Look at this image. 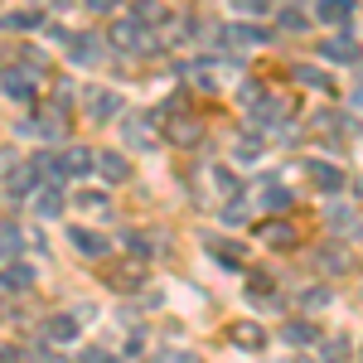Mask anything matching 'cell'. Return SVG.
Masks as SVG:
<instances>
[{"mask_svg": "<svg viewBox=\"0 0 363 363\" xmlns=\"http://www.w3.org/2000/svg\"><path fill=\"white\" fill-rule=\"evenodd\" d=\"M73 247L83 252V257H107L112 242L102 238V233H87V228H73Z\"/></svg>", "mask_w": 363, "mask_h": 363, "instance_id": "9c48e42d", "label": "cell"}, {"mask_svg": "<svg viewBox=\"0 0 363 363\" xmlns=\"http://www.w3.org/2000/svg\"><path fill=\"white\" fill-rule=\"evenodd\" d=\"M136 15H140V20H160V15H165V10H160V5H155V0H140V5H136Z\"/></svg>", "mask_w": 363, "mask_h": 363, "instance_id": "4dcf8cb0", "label": "cell"}, {"mask_svg": "<svg viewBox=\"0 0 363 363\" xmlns=\"http://www.w3.org/2000/svg\"><path fill=\"white\" fill-rule=\"evenodd\" d=\"M330 223H335V228H349V208H330Z\"/></svg>", "mask_w": 363, "mask_h": 363, "instance_id": "836d02e7", "label": "cell"}, {"mask_svg": "<svg viewBox=\"0 0 363 363\" xmlns=\"http://www.w3.org/2000/svg\"><path fill=\"white\" fill-rule=\"evenodd\" d=\"M68 54H73V63H97L102 44H97L92 34H68Z\"/></svg>", "mask_w": 363, "mask_h": 363, "instance_id": "30bf717a", "label": "cell"}, {"mask_svg": "<svg viewBox=\"0 0 363 363\" xmlns=\"http://www.w3.org/2000/svg\"><path fill=\"white\" fill-rule=\"evenodd\" d=\"M296 78H301L306 87H320V92L330 87V73H320V68H296Z\"/></svg>", "mask_w": 363, "mask_h": 363, "instance_id": "d4e9b609", "label": "cell"}, {"mask_svg": "<svg viewBox=\"0 0 363 363\" xmlns=\"http://www.w3.org/2000/svg\"><path fill=\"white\" fill-rule=\"evenodd\" d=\"M320 262H325V267H330V272H344V267H349V262H344V252H325V257H320Z\"/></svg>", "mask_w": 363, "mask_h": 363, "instance_id": "d6a6232c", "label": "cell"}, {"mask_svg": "<svg viewBox=\"0 0 363 363\" xmlns=\"http://www.w3.org/2000/svg\"><path fill=\"white\" fill-rule=\"evenodd\" d=\"M306 174L315 179V189H325V194H335V189H344V169L330 165V160H310Z\"/></svg>", "mask_w": 363, "mask_h": 363, "instance_id": "277c9868", "label": "cell"}, {"mask_svg": "<svg viewBox=\"0 0 363 363\" xmlns=\"http://www.w3.org/2000/svg\"><path fill=\"white\" fill-rule=\"evenodd\" d=\"M15 252H20V233L5 223L0 228V262H15Z\"/></svg>", "mask_w": 363, "mask_h": 363, "instance_id": "ffe728a7", "label": "cell"}, {"mask_svg": "<svg viewBox=\"0 0 363 363\" xmlns=\"http://www.w3.org/2000/svg\"><path fill=\"white\" fill-rule=\"evenodd\" d=\"M44 339L49 344H73L78 339V315H49L44 320Z\"/></svg>", "mask_w": 363, "mask_h": 363, "instance_id": "52a82bcc", "label": "cell"}, {"mask_svg": "<svg viewBox=\"0 0 363 363\" xmlns=\"http://www.w3.org/2000/svg\"><path fill=\"white\" fill-rule=\"evenodd\" d=\"M320 54L330 58V63H359V39L354 34H335V39L320 44Z\"/></svg>", "mask_w": 363, "mask_h": 363, "instance_id": "3957f363", "label": "cell"}, {"mask_svg": "<svg viewBox=\"0 0 363 363\" xmlns=\"http://www.w3.org/2000/svg\"><path fill=\"white\" fill-rule=\"evenodd\" d=\"M301 301H306V310H325V306H330V291H325V286H310Z\"/></svg>", "mask_w": 363, "mask_h": 363, "instance_id": "484cf974", "label": "cell"}, {"mask_svg": "<svg viewBox=\"0 0 363 363\" xmlns=\"http://www.w3.org/2000/svg\"><path fill=\"white\" fill-rule=\"evenodd\" d=\"M354 10H359V0H320V20H325V25L354 20Z\"/></svg>", "mask_w": 363, "mask_h": 363, "instance_id": "8fae6325", "label": "cell"}, {"mask_svg": "<svg viewBox=\"0 0 363 363\" xmlns=\"http://www.w3.org/2000/svg\"><path fill=\"white\" fill-rule=\"evenodd\" d=\"M223 44H233V49H252V44H272V29L262 25H233L223 34Z\"/></svg>", "mask_w": 363, "mask_h": 363, "instance_id": "8992f818", "label": "cell"}, {"mask_svg": "<svg viewBox=\"0 0 363 363\" xmlns=\"http://www.w3.org/2000/svg\"><path fill=\"white\" fill-rule=\"evenodd\" d=\"M34 25H44L39 10H15V15H5V29H34Z\"/></svg>", "mask_w": 363, "mask_h": 363, "instance_id": "ac0fdd59", "label": "cell"}, {"mask_svg": "<svg viewBox=\"0 0 363 363\" xmlns=\"http://www.w3.org/2000/svg\"><path fill=\"white\" fill-rule=\"evenodd\" d=\"M0 87H5V97H15V102H29V97H34V73H29V68H5Z\"/></svg>", "mask_w": 363, "mask_h": 363, "instance_id": "5b68a950", "label": "cell"}, {"mask_svg": "<svg viewBox=\"0 0 363 363\" xmlns=\"http://www.w3.org/2000/svg\"><path fill=\"white\" fill-rule=\"evenodd\" d=\"M281 29H286V34H306L310 20L301 15V10H281Z\"/></svg>", "mask_w": 363, "mask_h": 363, "instance_id": "603a6c76", "label": "cell"}, {"mask_svg": "<svg viewBox=\"0 0 363 363\" xmlns=\"http://www.w3.org/2000/svg\"><path fill=\"white\" fill-rule=\"evenodd\" d=\"M58 165H63V174H87V169H92V155H87L83 145H68Z\"/></svg>", "mask_w": 363, "mask_h": 363, "instance_id": "4fadbf2b", "label": "cell"}, {"mask_svg": "<svg viewBox=\"0 0 363 363\" xmlns=\"http://www.w3.org/2000/svg\"><path fill=\"white\" fill-rule=\"evenodd\" d=\"M39 213H44V218H58V213H63V194H58V189L39 194Z\"/></svg>", "mask_w": 363, "mask_h": 363, "instance_id": "cb8c5ba5", "label": "cell"}, {"mask_svg": "<svg viewBox=\"0 0 363 363\" xmlns=\"http://www.w3.org/2000/svg\"><path fill=\"white\" fill-rule=\"evenodd\" d=\"M34 184H39V169H34V160H29V165H20L15 174H10V184H5V189H10V194H29Z\"/></svg>", "mask_w": 363, "mask_h": 363, "instance_id": "9a60e30c", "label": "cell"}, {"mask_svg": "<svg viewBox=\"0 0 363 363\" xmlns=\"http://www.w3.org/2000/svg\"><path fill=\"white\" fill-rule=\"evenodd\" d=\"M121 242H126V247L136 252L140 262H145V257H150V238H140V233H126V238H121Z\"/></svg>", "mask_w": 363, "mask_h": 363, "instance_id": "4316f807", "label": "cell"}, {"mask_svg": "<svg viewBox=\"0 0 363 363\" xmlns=\"http://www.w3.org/2000/svg\"><path fill=\"white\" fill-rule=\"evenodd\" d=\"M92 165L102 169V179H107V184H121V179H126V160H121L116 150H107V155H97Z\"/></svg>", "mask_w": 363, "mask_h": 363, "instance_id": "7c38bea8", "label": "cell"}, {"mask_svg": "<svg viewBox=\"0 0 363 363\" xmlns=\"http://www.w3.org/2000/svg\"><path fill=\"white\" fill-rule=\"evenodd\" d=\"M281 339H286V344H315V325L291 320V325H281Z\"/></svg>", "mask_w": 363, "mask_h": 363, "instance_id": "2e32d148", "label": "cell"}, {"mask_svg": "<svg viewBox=\"0 0 363 363\" xmlns=\"http://www.w3.org/2000/svg\"><path fill=\"white\" fill-rule=\"evenodd\" d=\"M233 339H238L242 349H262V344H267V335H262L257 325H238V330H233Z\"/></svg>", "mask_w": 363, "mask_h": 363, "instance_id": "d6986e66", "label": "cell"}, {"mask_svg": "<svg viewBox=\"0 0 363 363\" xmlns=\"http://www.w3.org/2000/svg\"><path fill=\"white\" fill-rule=\"evenodd\" d=\"M0 281H5V286H15V291H25V286H34V267H25V262H5Z\"/></svg>", "mask_w": 363, "mask_h": 363, "instance_id": "5bb4252c", "label": "cell"}, {"mask_svg": "<svg viewBox=\"0 0 363 363\" xmlns=\"http://www.w3.org/2000/svg\"><path fill=\"white\" fill-rule=\"evenodd\" d=\"M126 140H131V145H150V121L131 116V121H126Z\"/></svg>", "mask_w": 363, "mask_h": 363, "instance_id": "7402d4cb", "label": "cell"}, {"mask_svg": "<svg viewBox=\"0 0 363 363\" xmlns=\"http://www.w3.org/2000/svg\"><path fill=\"white\" fill-rule=\"evenodd\" d=\"M83 363H112V359H107L102 349H87V359H83Z\"/></svg>", "mask_w": 363, "mask_h": 363, "instance_id": "d590c367", "label": "cell"}, {"mask_svg": "<svg viewBox=\"0 0 363 363\" xmlns=\"http://www.w3.org/2000/svg\"><path fill=\"white\" fill-rule=\"evenodd\" d=\"M267 203H272V208H286V203H291V189H277V179H272V189H267Z\"/></svg>", "mask_w": 363, "mask_h": 363, "instance_id": "f1b7e54d", "label": "cell"}, {"mask_svg": "<svg viewBox=\"0 0 363 363\" xmlns=\"http://www.w3.org/2000/svg\"><path fill=\"white\" fill-rule=\"evenodd\" d=\"M203 247L213 252V257H223V267H242V242H228L218 233H203Z\"/></svg>", "mask_w": 363, "mask_h": 363, "instance_id": "ba28073f", "label": "cell"}, {"mask_svg": "<svg viewBox=\"0 0 363 363\" xmlns=\"http://www.w3.org/2000/svg\"><path fill=\"white\" fill-rule=\"evenodd\" d=\"M78 203H83V208H92V213H107V194H83Z\"/></svg>", "mask_w": 363, "mask_h": 363, "instance_id": "f546056e", "label": "cell"}, {"mask_svg": "<svg viewBox=\"0 0 363 363\" xmlns=\"http://www.w3.org/2000/svg\"><path fill=\"white\" fill-rule=\"evenodd\" d=\"M233 155H238L242 165H252V160L262 155V140H257V136H242V140H238V145H233Z\"/></svg>", "mask_w": 363, "mask_h": 363, "instance_id": "44dd1931", "label": "cell"}, {"mask_svg": "<svg viewBox=\"0 0 363 363\" xmlns=\"http://www.w3.org/2000/svg\"><path fill=\"white\" fill-rule=\"evenodd\" d=\"M203 136V126L199 121H169V140H179V145H194Z\"/></svg>", "mask_w": 363, "mask_h": 363, "instance_id": "e0dca14e", "label": "cell"}, {"mask_svg": "<svg viewBox=\"0 0 363 363\" xmlns=\"http://www.w3.org/2000/svg\"><path fill=\"white\" fill-rule=\"evenodd\" d=\"M233 5H238V10H242V15H262V10H267V5H272V0H233Z\"/></svg>", "mask_w": 363, "mask_h": 363, "instance_id": "1f68e13d", "label": "cell"}, {"mask_svg": "<svg viewBox=\"0 0 363 363\" xmlns=\"http://www.w3.org/2000/svg\"><path fill=\"white\" fill-rule=\"evenodd\" d=\"M116 107H121L116 92H107V87H87V116H92V121H112Z\"/></svg>", "mask_w": 363, "mask_h": 363, "instance_id": "7a4b0ae2", "label": "cell"}, {"mask_svg": "<svg viewBox=\"0 0 363 363\" xmlns=\"http://www.w3.org/2000/svg\"><path fill=\"white\" fill-rule=\"evenodd\" d=\"M112 5H116V0H87V10H97V15H107Z\"/></svg>", "mask_w": 363, "mask_h": 363, "instance_id": "e575fe53", "label": "cell"}, {"mask_svg": "<svg viewBox=\"0 0 363 363\" xmlns=\"http://www.w3.org/2000/svg\"><path fill=\"white\" fill-rule=\"evenodd\" d=\"M112 44H116V49H136V54H150L160 39H155V34H145L136 20H121V25H112Z\"/></svg>", "mask_w": 363, "mask_h": 363, "instance_id": "6da1fadb", "label": "cell"}, {"mask_svg": "<svg viewBox=\"0 0 363 363\" xmlns=\"http://www.w3.org/2000/svg\"><path fill=\"white\" fill-rule=\"evenodd\" d=\"M344 354H349L344 339H330V344H325V363H344Z\"/></svg>", "mask_w": 363, "mask_h": 363, "instance_id": "83f0119b", "label": "cell"}, {"mask_svg": "<svg viewBox=\"0 0 363 363\" xmlns=\"http://www.w3.org/2000/svg\"><path fill=\"white\" fill-rule=\"evenodd\" d=\"M49 5H54V10H68V5H73V0H49Z\"/></svg>", "mask_w": 363, "mask_h": 363, "instance_id": "8d00e7d4", "label": "cell"}]
</instances>
